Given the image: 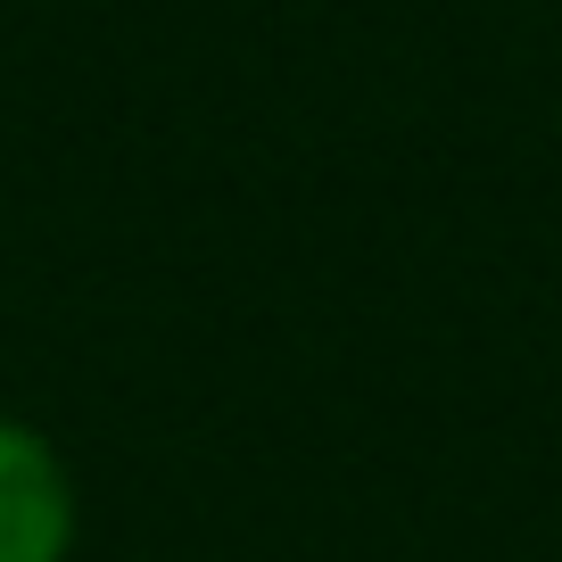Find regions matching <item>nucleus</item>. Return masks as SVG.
<instances>
[{
    "instance_id": "obj_1",
    "label": "nucleus",
    "mask_w": 562,
    "mask_h": 562,
    "mask_svg": "<svg viewBox=\"0 0 562 562\" xmlns=\"http://www.w3.org/2000/svg\"><path fill=\"white\" fill-rule=\"evenodd\" d=\"M75 554V480L34 422L0 414V562Z\"/></svg>"
}]
</instances>
